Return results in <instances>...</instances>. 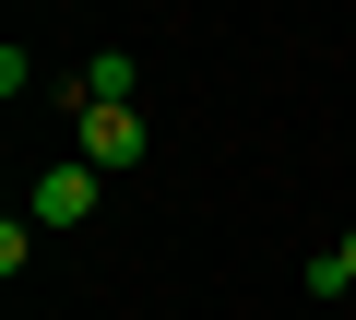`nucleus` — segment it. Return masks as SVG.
<instances>
[{"label":"nucleus","instance_id":"obj_3","mask_svg":"<svg viewBox=\"0 0 356 320\" xmlns=\"http://www.w3.org/2000/svg\"><path fill=\"white\" fill-rule=\"evenodd\" d=\"M83 107H131V60H83Z\"/></svg>","mask_w":356,"mask_h":320},{"label":"nucleus","instance_id":"obj_2","mask_svg":"<svg viewBox=\"0 0 356 320\" xmlns=\"http://www.w3.org/2000/svg\"><path fill=\"white\" fill-rule=\"evenodd\" d=\"M83 167H143V107H83Z\"/></svg>","mask_w":356,"mask_h":320},{"label":"nucleus","instance_id":"obj_1","mask_svg":"<svg viewBox=\"0 0 356 320\" xmlns=\"http://www.w3.org/2000/svg\"><path fill=\"white\" fill-rule=\"evenodd\" d=\"M95 190H107V167H83V154H72V167H48V178H36V202H24V214H36V226H83V214H95Z\"/></svg>","mask_w":356,"mask_h":320},{"label":"nucleus","instance_id":"obj_4","mask_svg":"<svg viewBox=\"0 0 356 320\" xmlns=\"http://www.w3.org/2000/svg\"><path fill=\"white\" fill-rule=\"evenodd\" d=\"M344 273H356V226H344Z\"/></svg>","mask_w":356,"mask_h":320}]
</instances>
